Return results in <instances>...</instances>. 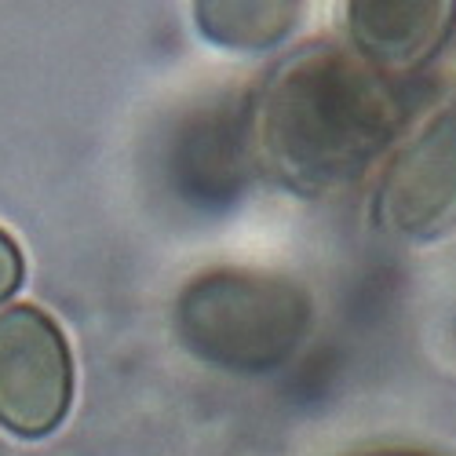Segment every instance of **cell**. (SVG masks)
Returning <instances> with one entry per match:
<instances>
[{
  "label": "cell",
  "instance_id": "6da1fadb",
  "mask_svg": "<svg viewBox=\"0 0 456 456\" xmlns=\"http://www.w3.org/2000/svg\"><path fill=\"white\" fill-rule=\"evenodd\" d=\"M402 121L395 81L339 45H307L285 59L256 110L263 158L299 194L362 183L398 139Z\"/></svg>",
  "mask_w": 456,
  "mask_h": 456
},
{
  "label": "cell",
  "instance_id": "7a4b0ae2",
  "mask_svg": "<svg viewBox=\"0 0 456 456\" xmlns=\"http://www.w3.org/2000/svg\"><path fill=\"white\" fill-rule=\"evenodd\" d=\"M314 325V299L271 271L219 267L194 278L175 303V332L198 358L231 372L285 365Z\"/></svg>",
  "mask_w": 456,
  "mask_h": 456
},
{
  "label": "cell",
  "instance_id": "3957f363",
  "mask_svg": "<svg viewBox=\"0 0 456 456\" xmlns=\"http://www.w3.org/2000/svg\"><path fill=\"white\" fill-rule=\"evenodd\" d=\"M73 354L59 322L33 307L0 311V428L15 438H45L69 412Z\"/></svg>",
  "mask_w": 456,
  "mask_h": 456
},
{
  "label": "cell",
  "instance_id": "277c9868",
  "mask_svg": "<svg viewBox=\"0 0 456 456\" xmlns=\"http://www.w3.org/2000/svg\"><path fill=\"white\" fill-rule=\"evenodd\" d=\"M376 223L405 241L456 231V102L391 158L376 194Z\"/></svg>",
  "mask_w": 456,
  "mask_h": 456
},
{
  "label": "cell",
  "instance_id": "5b68a950",
  "mask_svg": "<svg viewBox=\"0 0 456 456\" xmlns=\"http://www.w3.org/2000/svg\"><path fill=\"white\" fill-rule=\"evenodd\" d=\"M344 15L351 52L387 81L424 69L456 33L449 0H358Z\"/></svg>",
  "mask_w": 456,
  "mask_h": 456
},
{
  "label": "cell",
  "instance_id": "8992f818",
  "mask_svg": "<svg viewBox=\"0 0 456 456\" xmlns=\"http://www.w3.org/2000/svg\"><path fill=\"white\" fill-rule=\"evenodd\" d=\"M303 4L292 0H208L198 4V26L208 41L234 52H263L296 29L303 19Z\"/></svg>",
  "mask_w": 456,
  "mask_h": 456
},
{
  "label": "cell",
  "instance_id": "52a82bcc",
  "mask_svg": "<svg viewBox=\"0 0 456 456\" xmlns=\"http://www.w3.org/2000/svg\"><path fill=\"white\" fill-rule=\"evenodd\" d=\"M22 278H26L22 248H19V241L4 231V226H0V303L12 299V296L19 292Z\"/></svg>",
  "mask_w": 456,
  "mask_h": 456
},
{
  "label": "cell",
  "instance_id": "ba28073f",
  "mask_svg": "<svg viewBox=\"0 0 456 456\" xmlns=\"http://www.w3.org/2000/svg\"><path fill=\"white\" fill-rule=\"evenodd\" d=\"M351 456H435L420 445H369V449H358Z\"/></svg>",
  "mask_w": 456,
  "mask_h": 456
}]
</instances>
